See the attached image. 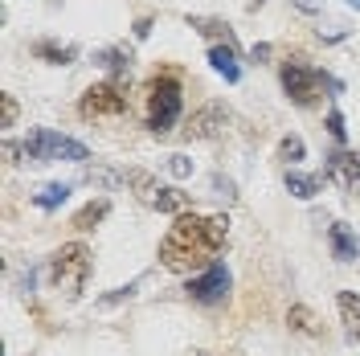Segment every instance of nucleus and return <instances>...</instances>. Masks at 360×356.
Wrapping results in <instances>:
<instances>
[{"mask_svg":"<svg viewBox=\"0 0 360 356\" xmlns=\"http://www.w3.org/2000/svg\"><path fill=\"white\" fill-rule=\"evenodd\" d=\"M336 307H340V319H344V336L352 344H360V295L356 291H340Z\"/></svg>","mask_w":360,"mask_h":356,"instance_id":"obj_11","label":"nucleus"},{"mask_svg":"<svg viewBox=\"0 0 360 356\" xmlns=\"http://www.w3.org/2000/svg\"><path fill=\"white\" fill-rule=\"evenodd\" d=\"M135 287H139V283H127V287H119L115 295H107V299H103V307H111V303H123V299H131Z\"/></svg>","mask_w":360,"mask_h":356,"instance_id":"obj_26","label":"nucleus"},{"mask_svg":"<svg viewBox=\"0 0 360 356\" xmlns=\"http://www.w3.org/2000/svg\"><path fill=\"white\" fill-rule=\"evenodd\" d=\"M328 164H323V177L328 180H336L340 189H360V152H332V156H323Z\"/></svg>","mask_w":360,"mask_h":356,"instance_id":"obj_9","label":"nucleus"},{"mask_svg":"<svg viewBox=\"0 0 360 356\" xmlns=\"http://www.w3.org/2000/svg\"><path fill=\"white\" fill-rule=\"evenodd\" d=\"M82 119H119L127 115V78H107V82H94L78 103Z\"/></svg>","mask_w":360,"mask_h":356,"instance_id":"obj_6","label":"nucleus"},{"mask_svg":"<svg viewBox=\"0 0 360 356\" xmlns=\"http://www.w3.org/2000/svg\"><path fill=\"white\" fill-rule=\"evenodd\" d=\"M262 4H266V0H250V13H258V8H262Z\"/></svg>","mask_w":360,"mask_h":356,"instance_id":"obj_31","label":"nucleus"},{"mask_svg":"<svg viewBox=\"0 0 360 356\" xmlns=\"http://www.w3.org/2000/svg\"><path fill=\"white\" fill-rule=\"evenodd\" d=\"M168 172H172V177H188V172H193V160H184V156H168Z\"/></svg>","mask_w":360,"mask_h":356,"instance_id":"obj_24","label":"nucleus"},{"mask_svg":"<svg viewBox=\"0 0 360 356\" xmlns=\"http://www.w3.org/2000/svg\"><path fill=\"white\" fill-rule=\"evenodd\" d=\"M229 287H233V274H229V267L213 262V267L201 270L197 279H188L184 295H188L193 303H205V307H213V303H221L225 295H229Z\"/></svg>","mask_w":360,"mask_h":356,"instance_id":"obj_7","label":"nucleus"},{"mask_svg":"<svg viewBox=\"0 0 360 356\" xmlns=\"http://www.w3.org/2000/svg\"><path fill=\"white\" fill-rule=\"evenodd\" d=\"M278 82H283V90H287V98H291L295 107H315L323 98V90H340V82L332 74L307 66L303 58H287L278 66Z\"/></svg>","mask_w":360,"mask_h":356,"instance_id":"obj_2","label":"nucleus"},{"mask_svg":"<svg viewBox=\"0 0 360 356\" xmlns=\"http://www.w3.org/2000/svg\"><path fill=\"white\" fill-rule=\"evenodd\" d=\"M94 62H98V66H107L115 78H123V74H131V49H123V45L98 49V53H94Z\"/></svg>","mask_w":360,"mask_h":356,"instance_id":"obj_15","label":"nucleus"},{"mask_svg":"<svg viewBox=\"0 0 360 356\" xmlns=\"http://www.w3.org/2000/svg\"><path fill=\"white\" fill-rule=\"evenodd\" d=\"M90 279V246L86 242H66L53 258H49V283L62 291L66 299H78Z\"/></svg>","mask_w":360,"mask_h":356,"instance_id":"obj_4","label":"nucleus"},{"mask_svg":"<svg viewBox=\"0 0 360 356\" xmlns=\"http://www.w3.org/2000/svg\"><path fill=\"white\" fill-rule=\"evenodd\" d=\"M328 135H332L336 144L348 139V127H344V115H340V111H328Z\"/></svg>","mask_w":360,"mask_h":356,"instance_id":"obj_23","label":"nucleus"},{"mask_svg":"<svg viewBox=\"0 0 360 356\" xmlns=\"http://www.w3.org/2000/svg\"><path fill=\"white\" fill-rule=\"evenodd\" d=\"M188 29H197L205 37H225V42L233 45V29L221 25V21H213V17H188Z\"/></svg>","mask_w":360,"mask_h":356,"instance_id":"obj_20","label":"nucleus"},{"mask_svg":"<svg viewBox=\"0 0 360 356\" xmlns=\"http://www.w3.org/2000/svg\"><path fill=\"white\" fill-rule=\"evenodd\" d=\"M209 66L217 70L225 82H238V78H242V66H238L233 45H213V49H209Z\"/></svg>","mask_w":360,"mask_h":356,"instance_id":"obj_12","label":"nucleus"},{"mask_svg":"<svg viewBox=\"0 0 360 356\" xmlns=\"http://www.w3.org/2000/svg\"><path fill=\"white\" fill-rule=\"evenodd\" d=\"M82 180H86V184H103V189H115V184H127V177H123V172H111V168H98V164H94V168H82Z\"/></svg>","mask_w":360,"mask_h":356,"instance_id":"obj_22","label":"nucleus"},{"mask_svg":"<svg viewBox=\"0 0 360 356\" xmlns=\"http://www.w3.org/2000/svg\"><path fill=\"white\" fill-rule=\"evenodd\" d=\"M303 156H307L303 135H283V139H278V160H283V164H299Z\"/></svg>","mask_w":360,"mask_h":356,"instance_id":"obj_21","label":"nucleus"},{"mask_svg":"<svg viewBox=\"0 0 360 356\" xmlns=\"http://www.w3.org/2000/svg\"><path fill=\"white\" fill-rule=\"evenodd\" d=\"M213 184H217V193H221L225 201H233L238 193H233V180H225V177H213Z\"/></svg>","mask_w":360,"mask_h":356,"instance_id":"obj_27","label":"nucleus"},{"mask_svg":"<svg viewBox=\"0 0 360 356\" xmlns=\"http://www.w3.org/2000/svg\"><path fill=\"white\" fill-rule=\"evenodd\" d=\"M148 33H152V17H139V21H135V37H139V42H143V37H148Z\"/></svg>","mask_w":360,"mask_h":356,"instance_id":"obj_29","label":"nucleus"},{"mask_svg":"<svg viewBox=\"0 0 360 356\" xmlns=\"http://www.w3.org/2000/svg\"><path fill=\"white\" fill-rule=\"evenodd\" d=\"M344 4H348V8H356V13H360V0H344Z\"/></svg>","mask_w":360,"mask_h":356,"instance_id":"obj_32","label":"nucleus"},{"mask_svg":"<svg viewBox=\"0 0 360 356\" xmlns=\"http://www.w3.org/2000/svg\"><path fill=\"white\" fill-rule=\"evenodd\" d=\"M107 213H111V201H90V205H82V209L74 213V229H82V234H86V229H94Z\"/></svg>","mask_w":360,"mask_h":356,"instance_id":"obj_18","label":"nucleus"},{"mask_svg":"<svg viewBox=\"0 0 360 356\" xmlns=\"http://www.w3.org/2000/svg\"><path fill=\"white\" fill-rule=\"evenodd\" d=\"M21 152H25V148H17V144H4V160H8V164H17Z\"/></svg>","mask_w":360,"mask_h":356,"instance_id":"obj_30","label":"nucleus"},{"mask_svg":"<svg viewBox=\"0 0 360 356\" xmlns=\"http://www.w3.org/2000/svg\"><path fill=\"white\" fill-rule=\"evenodd\" d=\"M323 180L328 177H307V172H295V168H287V193L299 201H311L319 189H323Z\"/></svg>","mask_w":360,"mask_h":356,"instance_id":"obj_14","label":"nucleus"},{"mask_svg":"<svg viewBox=\"0 0 360 356\" xmlns=\"http://www.w3.org/2000/svg\"><path fill=\"white\" fill-rule=\"evenodd\" d=\"M66 201H70V184H62V180H58V184H45L41 193H33V205H37V209H45V213L62 209Z\"/></svg>","mask_w":360,"mask_h":356,"instance_id":"obj_17","label":"nucleus"},{"mask_svg":"<svg viewBox=\"0 0 360 356\" xmlns=\"http://www.w3.org/2000/svg\"><path fill=\"white\" fill-rule=\"evenodd\" d=\"M188 356H209V352H188Z\"/></svg>","mask_w":360,"mask_h":356,"instance_id":"obj_33","label":"nucleus"},{"mask_svg":"<svg viewBox=\"0 0 360 356\" xmlns=\"http://www.w3.org/2000/svg\"><path fill=\"white\" fill-rule=\"evenodd\" d=\"M0 107H4V127H17V98H13V94H4V98H0Z\"/></svg>","mask_w":360,"mask_h":356,"instance_id":"obj_25","label":"nucleus"},{"mask_svg":"<svg viewBox=\"0 0 360 356\" xmlns=\"http://www.w3.org/2000/svg\"><path fill=\"white\" fill-rule=\"evenodd\" d=\"M25 156L37 160V164H58V160H66V164H86L90 160V148L86 144H78V139H70L62 132H49V127H33V132L25 135Z\"/></svg>","mask_w":360,"mask_h":356,"instance_id":"obj_5","label":"nucleus"},{"mask_svg":"<svg viewBox=\"0 0 360 356\" xmlns=\"http://www.w3.org/2000/svg\"><path fill=\"white\" fill-rule=\"evenodd\" d=\"M328 242H332V254H336L340 262H352L356 258V234L348 225H332L328 229Z\"/></svg>","mask_w":360,"mask_h":356,"instance_id":"obj_16","label":"nucleus"},{"mask_svg":"<svg viewBox=\"0 0 360 356\" xmlns=\"http://www.w3.org/2000/svg\"><path fill=\"white\" fill-rule=\"evenodd\" d=\"M123 177H127V189H135V197L143 201L148 209H156V201H160V193H164V184H160L152 172H143V168H127Z\"/></svg>","mask_w":360,"mask_h":356,"instance_id":"obj_10","label":"nucleus"},{"mask_svg":"<svg viewBox=\"0 0 360 356\" xmlns=\"http://www.w3.org/2000/svg\"><path fill=\"white\" fill-rule=\"evenodd\" d=\"M287 324H291L295 332H303V336H319V324H315L311 307H303V303H295L291 312H287Z\"/></svg>","mask_w":360,"mask_h":356,"instance_id":"obj_19","label":"nucleus"},{"mask_svg":"<svg viewBox=\"0 0 360 356\" xmlns=\"http://www.w3.org/2000/svg\"><path fill=\"white\" fill-rule=\"evenodd\" d=\"M225 238H229V217L213 213H180L172 229L164 234L160 242V267L172 270V274H193V270H209L221 254Z\"/></svg>","mask_w":360,"mask_h":356,"instance_id":"obj_1","label":"nucleus"},{"mask_svg":"<svg viewBox=\"0 0 360 356\" xmlns=\"http://www.w3.org/2000/svg\"><path fill=\"white\" fill-rule=\"evenodd\" d=\"M266 58H270V45L266 42H258L254 49H250V62H266Z\"/></svg>","mask_w":360,"mask_h":356,"instance_id":"obj_28","label":"nucleus"},{"mask_svg":"<svg viewBox=\"0 0 360 356\" xmlns=\"http://www.w3.org/2000/svg\"><path fill=\"white\" fill-rule=\"evenodd\" d=\"M180 94H184V90H180V78L172 70H164V74H156V78L148 82V132L152 135H168L176 127L180 107H184Z\"/></svg>","mask_w":360,"mask_h":356,"instance_id":"obj_3","label":"nucleus"},{"mask_svg":"<svg viewBox=\"0 0 360 356\" xmlns=\"http://www.w3.org/2000/svg\"><path fill=\"white\" fill-rule=\"evenodd\" d=\"M33 58H41L49 66H70L78 58V45H58V42H33Z\"/></svg>","mask_w":360,"mask_h":356,"instance_id":"obj_13","label":"nucleus"},{"mask_svg":"<svg viewBox=\"0 0 360 356\" xmlns=\"http://www.w3.org/2000/svg\"><path fill=\"white\" fill-rule=\"evenodd\" d=\"M225 123H229V111H225L221 103H205L201 111L188 115L184 139H217V135L225 132Z\"/></svg>","mask_w":360,"mask_h":356,"instance_id":"obj_8","label":"nucleus"}]
</instances>
